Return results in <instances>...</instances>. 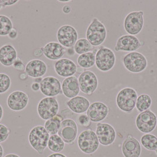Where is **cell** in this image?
<instances>
[{
	"mask_svg": "<svg viewBox=\"0 0 157 157\" xmlns=\"http://www.w3.org/2000/svg\"><path fill=\"white\" fill-rule=\"evenodd\" d=\"M122 60L126 69L133 73H141L148 66L147 58L140 52L128 53L122 57Z\"/></svg>",
	"mask_w": 157,
	"mask_h": 157,
	"instance_id": "obj_4",
	"label": "cell"
},
{
	"mask_svg": "<svg viewBox=\"0 0 157 157\" xmlns=\"http://www.w3.org/2000/svg\"><path fill=\"white\" fill-rule=\"evenodd\" d=\"M80 91L87 95H91L96 90L98 86V79L94 72L83 71L78 78Z\"/></svg>",
	"mask_w": 157,
	"mask_h": 157,
	"instance_id": "obj_11",
	"label": "cell"
},
{
	"mask_svg": "<svg viewBox=\"0 0 157 157\" xmlns=\"http://www.w3.org/2000/svg\"><path fill=\"white\" fill-rule=\"evenodd\" d=\"M86 37L93 46H101L107 37V31L105 25L98 18L94 17L87 29Z\"/></svg>",
	"mask_w": 157,
	"mask_h": 157,
	"instance_id": "obj_1",
	"label": "cell"
},
{
	"mask_svg": "<svg viewBox=\"0 0 157 157\" xmlns=\"http://www.w3.org/2000/svg\"><path fill=\"white\" fill-rule=\"evenodd\" d=\"M31 89H32V90L34 92H38L40 89V83L33 82L31 85Z\"/></svg>",
	"mask_w": 157,
	"mask_h": 157,
	"instance_id": "obj_39",
	"label": "cell"
},
{
	"mask_svg": "<svg viewBox=\"0 0 157 157\" xmlns=\"http://www.w3.org/2000/svg\"><path fill=\"white\" fill-rule=\"evenodd\" d=\"M28 75H27V73L24 71V72H21L18 76V78L21 80H25L27 78H28Z\"/></svg>",
	"mask_w": 157,
	"mask_h": 157,
	"instance_id": "obj_42",
	"label": "cell"
},
{
	"mask_svg": "<svg viewBox=\"0 0 157 157\" xmlns=\"http://www.w3.org/2000/svg\"><path fill=\"white\" fill-rule=\"evenodd\" d=\"M78 124L80 125L85 126V127H87L90 125V122H91L89 118L87 117V115L85 114H82L79 115L78 118Z\"/></svg>",
	"mask_w": 157,
	"mask_h": 157,
	"instance_id": "obj_35",
	"label": "cell"
},
{
	"mask_svg": "<svg viewBox=\"0 0 157 157\" xmlns=\"http://www.w3.org/2000/svg\"><path fill=\"white\" fill-rule=\"evenodd\" d=\"M156 152H157V149L156 150Z\"/></svg>",
	"mask_w": 157,
	"mask_h": 157,
	"instance_id": "obj_49",
	"label": "cell"
},
{
	"mask_svg": "<svg viewBox=\"0 0 157 157\" xmlns=\"http://www.w3.org/2000/svg\"><path fill=\"white\" fill-rule=\"evenodd\" d=\"M11 80L7 74L0 73V94L6 93L10 89Z\"/></svg>",
	"mask_w": 157,
	"mask_h": 157,
	"instance_id": "obj_32",
	"label": "cell"
},
{
	"mask_svg": "<svg viewBox=\"0 0 157 157\" xmlns=\"http://www.w3.org/2000/svg\"><path fill=\"white\" fill-rule=\"evenodd\" d=\"M66 157L64 155H63L62 154H60V153H55L53 154L50 155L48 157Z\"/></svg>",
	"mask_w": 157,
	"mask_h": 157,
	"instance_id": "obj_43",
	"label": "cell"
},
{
	"mask_svg": "<svg viewBox=\"0 0 157 157\" xmlns=\"http://www.w3.org/2000/svg\"><path fill=\"white\" fill-rule=\"evenodd\" d=\"M116 62V56L113 50L108 47L101 46L96 51L95 64L98 70L106 72L112 70Z\"/></svg>",
	"mask_w": 157,
	"mask_h": 157,
	"instance_id": "obj_5",
	"label": "cell"
},
{
	"mask_svg": "<svg viewBox=\"0 0 157 157\" xmlns=\"http://www.w3.org/2000/svg\"><path fill=\"white\" fill-rule=\"evenodd\" d=\"M29 97L23 91L16 90L9 94L7 103L10 109L14 112L24 110L29 104Z\"/></svg>",
	"mask_w": 157,
	"mask_h": 157,
	"instance_id": "obj_16",
	"label": "cell"
},
{
	"mask_svg": "<svg viewBox=\"0 0 157 157\" xmlns=\"http://www.w3.org/2000/svg\"><path fill=\"white\" fill-rule=\"evenodd\" d=\"M109 108L102 102H94L90 105L87 110V115L91 122H99L107 117Z\"/></svg>",
	"mask_w": 157,
	"mask_h": 157,
	"instance_id": "obj_18",
	"label": "cell"
},
{
	"mask_svg": "<svg viewBox=\"0 0 157 157\" xmlns=\"http://www.w3.org/2000/svg\"><path fill=\"white\" fill-rule=\"evenodd\" d=\"M78 143L79 149L86 154L94 153L99 145L96 134L91 129L85 130L79 134Z\"/></svg>",
	"mask_w": 157,
	"mask_h": 157,
	"instance_id": "obj_6",
	"label": "cell"
},
{
	"mask_svg": "<svg viewBox=\"0 0 157 157\" xmlns=\"http://www.w3.org/2000/svg\"><path fill=\"white\" fill-rule=\"evenodd\" d=\"M10 129L4 124H0V143L6 141L10 135Z\"/></svg>",
	"mask_w": 157,
	"mask_h": 157,
	"instance_id": "obj_33",
	"label": "cell"
},
{
	"mask_svg": "<svg viewBox=\"0 0 157 157\" xmlns=\"http://www.w3.org/2000/svg\"><path fill=\"white\" fill-rule=\"evenodd\" d=\"M13 67L18 71L20 72H24L25 71V66L24 65L23 62L22 61V60L19 58L17 57V59L15 60V62L13 63Z\"/></svg>",
	"mask_w": 157,
	"mask_h": 157,
	"instance_id": "obj_34",
	"label": "cell"
},
{
	"mask_svg": "<svg viewBox=\"0 0 157 157\" xmlns=\"http://www.w3.org/2000/svg\"><path fill=\"white\" fill-rule=\"evenodd\" d=\"M59 104L56 97H45L40 101L37 111L40 118L47 121L57 115Z\"/></svg>",
	"mask_w": 157,
	"mask_h": 157,
	"instance_id": "obj_7",
	"label": "cell"
},
{
	"mask_svg": "<svg viewBox=\"0 0 157 157\" xmlns=\"http://www.w3.org/2000/svg\"><path fill=\"white\" fill-rule=\"evenodd\" d=\"M78 78L75 76L64 78L62 83V92L64 96L71 99L78 95L80 92Z\"/></svg>",
	"mask_w": 157,
	"mask_h": 157,
	"instance_id": "obj_23",
	"label": "cell"
},
{
	"mask_svg": "<svg viewBox=\"0 0 157 157\" xmlns=\"http://www.w3.org/2000/svg\"><path fill=\"white\" fill-rule=\"evenodd\" d=\"M76 54L81 55L91 52L94 49V46L89 43L86 39H80L78 40L73 46Z\"/></svg>",
	"mask_w": 157,
	"mask_h": 157,
	"instance_id": "obj_28",
	"label": "cell"
},
{
	"mask_svg": "<svg viewBox=\"0 0 157 157\" xmlns=\"http://www.w3.org/2000/svg\"><path fill=\"white\" fill-rule=\"evenodd\" d=\"M59 2H71V0H59Z\"/></svg>",
	"mask_w": 157,
	"mask_h": 157,
	"instance_id": "obj_48",
	"label": "cell"
},
{
	"mask_svg": "<svg viewBox=\"0 0 157 157\" xmlns=\"http://www.w3.org/2000/svg\"><path fill=\"white\" fill-rule=\"evenodd\" d=\"M44 55V48L43 47L36 48L33 52V56L36 58H40Z\"/></svg>",
	"mask_w": 157,
	"mask_h": 157,
	"instance_id": "obj_37",
	"label": "cell"
},
{
	"mask_svg": "<svg viewBox=\"0 0 157 157\" xmlns=\"http://www.w3.org/2000/svg\"><path fill=\"white\" fill-rule=\"evenodd\" d=\"M3 152H4L3 148H2V146H1V144H0V157H2V155H3Z\"/></svg>",
	"mask_w": 157,
	"mask_h": 157,
	"instance_id": "obj_47",
	"label": "cell"
},
{
	"mask_svg": "<svg viewBox=\"0 0 157 157\" xmlns=\"http://www.w3.org/2000/svg\"><path fill=\"white\" fill-rule=\"evenodd\" d=\"M122 151L125 157H140L141 147L139 141L131 135H128L123 142Z\"/></svg>",
	"mask_w": 157,
	"mask_h": 157,
	"instance_id": "obj_20",
	"label": "cell"
},
{
	"mask_svg": "<svg viewBox=\"0 0 157 157\" xmlns=\"http://www.w3.org/2000/svg\"><path fill=\"white\" fill-rule=\"evenodd\" d=\"M142 145L145 149L149 151L157 149V137L152 134H145L141 138Z\"/></svg>",
	"mask_w": 157,
	"mask_h": 157,
	"instance_id": "obj_30",
	"label": "cell"
},
{
	"mask_svg": "<svg viewBox=\"0 0 157 157\" xmlns=\"http://www.w3.org/2000/svg\"><path fill=\"white\" fill-rule=\"evenodd\" d=\"M66 53L67 54V55L69 56H73L75 55V52L74 50L73 47H70V48H67V49H66Z\"/></svg>",
	"mask_w": 157,
	"mask_h": 157,
	"instance_id": "obj_41",
	"label": "cell"
},
{
	"mask_svg": "<svg viewBox=\"0 0 157 157\" xmlns=\"http://www.w3.org/2000/svg\"><path fill=\"white\" fill-rule=\"evenodd\" d=\"M47 71L46 63L40 59H33L27 63L25 72L29 77L33 78H42Z\"/></svg>",
	"mask_w": 157,
	"mask_h": 157,
	"instance_id": "obj_19",
	"label": "cell"
},
{
	"mask_svg": "<svg viewBox=\"0 0 157 157\" xmlns=\"http://www.w3.org/2000/svg\"><path fill=\"white\" fill-rule=\"evenodd\" d=\"M8 38L11 40H15L18 37V32L16 28H13L11 30L9 33L8 35Z\"/></svg>",
	"mask_w": 157,
	"mask_h": 157,
	"instance_id": "obj_38",
	"label": "cell"
},
{
	"mask_svg": "<svg viewBox=\"0 0 157 157\" xmlns=\"http://www.w3.org/2000/svg\"><path fill=\"white\" fill-rule=\"evenodd\" d=\"M17 58V52L11 44H5L0 47V63L5 67L12 66Z\"/></svg>",
	"mask_w": 157,
	"mask_h": 157,
	"instance_id": "obj_21",
	"label": "cell"
},
{
	"mask_svg": "<svg viewBox=\"0 0 157 157\" xmlns=\"http://www.w3.org/2000/svg\"><path fill=\"white\" fill-rule=\"evenodd\" d=\"M69 109L73 112L81 114L86 112L90 106V102L86 98L77 96L66 102Z\"/></svg>",
	"mask_w": 157,
	"mask_h": 157,
	"instance_id": "obj_24",
	"label": "cell"
},
{
	"mask_svg": "<svg viewBox=\"0 0 157 157\" xmlns=\"http://www.w3.org/2000/svg\"><path fill=\"white\" fill-rule=\"evenodd\" d=\"M65 142L57 134L51 135L49 138L47 147L51 151L58 153L63 151L64 148Z\"/></svg>",
	"mask_w": 157,
	"mask_h": 157,
	"instance_id": "obj_27",
	"label": "cell"
},
{
	"mask_svg": "<svg viewBox=\"0 0 157 157\" xmlns=\"http://www.w3.org/2000/svg\"><path fill=\"white\" fill-rule=\"evenodd\" d=\"M18 2V0H0V10L2 8H6L8 6L14 5Z\"/></svg>",
	"mask_w": 157,
	"mask_h": 157,
	"instance_id": "obj_36",
	"label": "cell"
},
{
	"mask_svg": "<svg viewBox=\"0 0 157 157\" xmlns=\"http://www.w3.org/2000/svg\"><path fill=\"white\" fill-rule=\"evenodd\" d=\"M50 136L43 126H36L29 132V141L32 148L41 154L47 147Z\"/></svg>",
	"mask_w": 157,
	"mask_h": 157,
	"instance_id": "obj_2",
	"label": "cell"
},
{
	"mask_svg": "<svg viewBox=\"0 0 157 157\" xmlns=\"http://www.w3.org/2000/svg\"><path fill=\"white\" fill-rule=\"evenodd\" d=\"M96 134L99 144L103 146L112 144L116 138V131L114 128L107 123L99 122L96 125Z\"/></svg>",
	"mask_w": 157,
	"mask_h": 157,
	"instance_id": "obj_14",
	"label": "cell"
},
{
	"mask_svg": "<svg viewBox=\"0 0 157 157\" xmlns=\"http://www.w3.org/2000/svg\"><path fill=\"white\" fill-rule=\"evenodd\" d=\"M57 134L65 143H73L76 140L78 134L77 124L71 119H63Z\"/></svg>",
	"mask_w": 157,
	"mask_h": 157,
	"instance_id": "obj_13",
	"label": "cell"
},
{
	"mask_svg": "<svg viewBox=\"0 0 157 157\" xmlns=\"http://www.w3.org/2000/svg\"><path fill=\"white\" fill-rule=\"evenodd\" d=\"M96 53L95 51L90 52L78 56L77 59L78 66L83 69H89L92 67L95 64Z\"/></svg>",
	"mask_w": 157,
	"mask_h": 157,
	"instance_id": "obj_25",
	"label": "cell"
},
{
	"mask_svg": "<svg viewBox=\"0 0 157 157\" xmlns=\"http://www.w3.org/2000/svg\"><path fill=\"white\" fill-rule=\"evenodd\" d=\"M42 79H43L42 78H34V82H36V83H38L40 84V83H41V81H42Z\"/></svg>",
	"mask_w": 157,
	"mask_h": 157,
	"instance_id": "obj_45",
	"label": "cell"
},
{
	"mask_svg": "<svg viewBox=\"0 0 157 157\" xmlns=\"http://www.w3.org/2000/svg\"><path fill=\"white\" fill-rule=\"evenodd\" d=\"M4 157H20L18 155H16L15 154H9L6 155Z\"/></svg>",
	"mask_w": 157,
	"mask_h": 157,
	"instance_id": "obj_46",
	"label": "cell"
},
{
	"mask_svg": "<svg viewBox=\"0 0 157 157\" xmlns=\"http://www.w3.org/2000/svg\"><path fill=\"white\" fill-rule=\"evenodd\" d=\"M152 99L149 95L142 94L138 96L135 107L139 112H142L149 109L152 105Z\"/></svg>",
	"mask_w": 157,
	"mask_h": 157,
	"instance_id": "obj_29",
	"label": "cell"
},
{
	"mask_svg": "<svg viewBox=\"0 0 157 157\" xmlns=\"http://www.w3.org/2000/svg\"><path fill=\"white\" fill-rule=\"evenodd\" d=\"M63 120V118L61 116L57 115L55 117L46 121L44 127L50 135H56L58 133Z\"/></svg>",
	"mask_w": 157,
	"mask_h": 157,
	"instance_id": "obj_26",
	"label": "cell"
},
{
	"mask_svg": "<svg viewBox=\"0 0 157 157\" xmlns=\"http://www.w3.org/2000/svg\"><path fill=\"white\" fill-rule=\"evenodd\" d=\"M43 48L44 56L50 60L57 61L61 59L66 53V48L56 41L48 43Z\"/></svg>",
	"mask_w": 157,
	"mask_h": 157,
	"instance_id": "obj_22",
	"label": "cell"
},
{
	"mask_svg": "<svg viewBox=\"0 0 157 157\" xmlns=\"http://www.w3.org/2000/svg\"><path fill=\"white\" fill-rule=\"evenodd\" d=\"M13 28V24L7 16L0 15V36H8L9 33Z\"/></svg>",
	"mask_w": 157,
	"mask_h": 157,
	"instance_id": "obj_31",
	"label": "cell"
},
{
	"mask_svg": "<svg viewBox=\"0 0 157 157\" xmlns=\"http://www.w3.org/2000/svg\"><path fill=\"white\" fill-rule=\"evenodd\" d=\"M144 46L136 36L132 35H124L120 37L117 41L115 50L116 52H134Z\"/></svg>",
	"mask_w": 157,
	"mask_h": 157,
	"instance_id": "obj_15",
	"label": "cell"
},
{
	"mask_svg": "<svg viewBox=\"0 0 157 157\" xmlns=\"http://www.w3.org/2000/svg\"><path fill=\"white\" fill-rule=\"evenodd\" d=\"M56 38L58 43L64 48H67L74 46L78 40V33L73 26L65 24L58 29Z\"/></svg>",
	"mask_w": 157,
	"mask_h": 157,
	"instance_id": "obj_9",
	"label": "cell"
},
{
	"mask_svg": "<svg viewBox=\"0 0 157 157\" xmlns=\"http://www.w3.org/2000/svg\"><path fill=\"white\" fill-rule=\"evenodd\" d=\"M138 94L132 87H125L121 89L117 96V104L119 109L126 113H130L136 106Z\"/></svg>",
	"mask_w": 157,
	"mask_h": 157,
	"instance_id": "obj_3",
	"label": "cell"
},
{
	"mask_svg": "<svg viewBox=\"0 0 157 157\" xmlns=\"http://www.w3.org/2000/svg\"><path fill=\"white\" fill-rule=\"evenodd\" d=\"M62 11L64 14H69L71 11V7L69 5H65L62 8Z\"/></svg>",
	"mask_w": 157,
	"mask_h": 157,
	"instance_id": "obj_40",
	"label": "cell"
},
{
	"mask_svg": "<svg viewBox=\"0 0 157 157\" xmlns=\"http://www.w3.org/2000/svg\"><path fill=\"white\" fill-rule=\"evenodd\" d=\"M136 126L142 133L149 134L156 128L157 115L151 110H147L140 113L136 118Z\"/></svg>",
	"mask_w": 157,
	"mask_h": 157,
	"instance_id": "obj_10",
	"label": "cell"
},
{
	"mask_svg": "<svg viewBox=\"0 0 157 157\" xmlns=\"http://www.w3.org/2000/svg\"><path fill=\"white\" fill-rule=\"evenodd\" d=\"M40 85L41 93L46 97H56L62 93L60 81L55 76L43 78Z\"/></svg>",
	"mask_w": 157,
	"mask_h": 157,
	"instance_id": "obj_12",
	"label": "cell"
},
{
	"mask_svg": "<svg viewBox=\"0 0 157 157\" xmlns=\"http://www.w3.org/2000/svg\"><path fill=\"white\" fill-rule=\"evenodd\" d=\"M3 114H4V110L3 108L2 107V106L0 105V121H1L2 117H3Z\"/></svg>",
	"mask_w": 157,
	"mask_h": 157,
	"instance_id": "obj_44",
	"label": "cell"
},
{
	"mask_svg": "<svg viewBox=\"0 0 157 157\" xmlns=\"http://www.w3.org/2000/svg\"><path fill=\"white\" fill-rule=\"evenodd\" d=\"M144 15L142 11H132L126 15L124 21V27L129 35H137L142 30L144 24Z\"/></svg>",
	"mask_w": 157,
	"mask_h": 157,
	"instance_id": "obj_8",
	"label": "cell"
},
{
	"mask_svg": "<svg viewBox=\"0 0 157 157\" xmlns=\"http://www.w3.org/2000/svg\"><path fill=\"white\" fill-rule=\"evenodd\" d=\"M54 69L59 76L66 78L74 76L78 71V67L71 59L62 58L56 62Z\"/></svg>",
	"mask_w": 157,
	"mask_h": 157,
	"instance_id": "obj_17",
	"label": "cell"
}]
</instances>
